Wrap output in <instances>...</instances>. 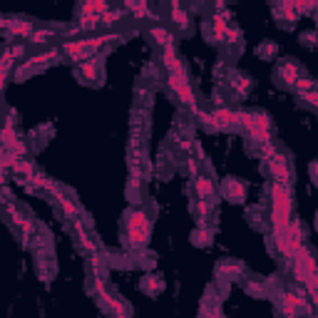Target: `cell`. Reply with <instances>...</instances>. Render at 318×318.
<instances>
[{"instance_id":"obj_25","label":"cell","mask_w":318,"mask_h":318,"mask_svg":"<svg viewBox=\"0 0 318 318\" xmlns=\"http://www.w3.org/2000/svg\"><path fill=\"white\" fill-rule=\"evenodd\" d=\"M60 204H62V209H65L67 211V214H75V206L67 201V199H60Z\"/></svg>"},{"instance_id":"obj_16","label":"cell","mask_w":318,"mask_h":318,"mask_svg":"<svg viewBox=\"0 0 318 318\" xmlns=\"http://www.w3.org/2000/svg\"><path fill=\"white\" fill-rule=\"evenodd\" d=\"M281 75H284V82H286V84H296V80H299V70H296L293 65H286Z\"/></svg>"},{"instance_id":"obj_13","label":"cell","mask_w":318,"mask_h":318,"mask_svg":"<svg viewBox=\"0 0 318 318\" xmlns=\"http://www.w3.org/2000/svg\"><path fill=\"white\" fill-rule=\"evenodd\" d=\"M281 301H284V311L286 313H293L296 306H301V299H299V296H293V293H286Z\"/></svg>"},{"instance_id":"obj_24","label":"cell","mask_w":318,"mask_h":318,"mask_svg":"<svg viewBox=\"0 0 318 318\" xmlns=\"http://www.w3.org/2000/svg\"><path fill=\"white\" fill-rule=\"evenodd\" d=\"M197 214H199L201 219L206 217V201H204V199H199V204H197Z\"/></svg>"},{"instance_id":"obj_2","label":"cell","mask_w":318,"mask_h":318,"mask_svg":"<svg viewBox=\"0 0 318 318\" xmlns=\"http://www.w3.org/2000/svg\"><path fill=\"white\" fill-rule=\"evenodd\" d=\"M239 124L246 127L249 134H251L253 139H259V142H271L266 115H259V112H239Z\"/></svg>"},{"instance_id":"obj_23","label":"cell","mask_w":318,"mask_h":318,"mask_svg":"<svg viewBox=\"0 0 318 318\" xmlns=\"http://www.w3.org/2000/svg\"><path fill=\"white\" fill-rule=\"evenodd\" d=\"M316 3H318V0H296V8L303 10V8H313Z\"/></svg>"},{"instance_id":"obj_5","label":"cell","mask_w":318,"mask_h":318,"mask_svg":"<svg viewBox=\"0 0 318 318\" xmlns=\"http://www.w3.org/2000/svg\"><path fill=\"white\" fill-rule=\"evenodd\" d=\"M90 50V42L87 40H70V42H65L62 45V52H65L67 57H72V60H82V55Z\"/></svg>"},{"instance_id":"obj_3","label":"cell","mask_w":318,"mask_h":318,"mask_svg":"<svg viewBox=\"0 0 318 318\" xmlns=\"http://www.w3.org/2000/svg\"><path fill=\"white\" fill-rule=\"evenodd\" d=\"M127 236H130V244L142 246L147 244V236H150V219H147L144 211H132L127 217Z\"/></svg>"},{"instance_id":"obj_9","label":"cell","mask_w":318,"mask_h":318,"mask_svg":"<svg viewBox=\"0 0 318 318\" xmlns=\"http://www.w3.org/2000/svg\"><path fill=\"white\" fill-rule=\"evenodd\" d=\"M164 67H167L169 72H182V62L177 60L172 45H167V50H164Z\"/></svg>"},{"instance_id":"obj_11","label":"cell","mask_w":318,"mask_h":318,"mask_svg":"<svg viewBox=\"0 0 318 318\" xmlns=\"http://www.w3.org/2000/svg\"><path fill=\"white\" fill-rule=\"evenodd\" d=\"M5 25H10L15 35H28V37H30V35L35 33L30 23H10V20H5Z\"/></svg>"},{"instance_id":"obj_15","label":"cell","mask_w":318,"mask_h":318,"mask_svg":"<svg viewBox=\"0 0 318 318\" xmlns=\"http://www.w3.org/2000/svg\"><path fill=\"white\" fill-rule=\"evenodd\" d=\"M152 37L159 42V45H169V40H172V35H169L164 28H152Z\"/></svg>"},{"instance_id":"obj_19","label":"cell","mask_w":318,"mask_h":318,"mask_svg":"<svg viewBox=\"0 0 318 318\" xmlns=\"http://www.w3.org/2000/svg\"><path fill=\"white\" fill-rule=\"evenodd\" d=\"M194 244H199V246H209V244H211L209 231H194Z\"/></svg>"},{"instance_id":"obj_20","label":"cell","mask_w":318,"mask_h":318,"mask_svg":"<svg viewBox=\"0 0 318 318\" xmlns=\"http://www.w3.org/2000/svg\"><path fill=\"white\" fill-rule=\"evenodd\" d=\"M303 100H306L308 104H313V107H318V92L308 90V92H303Z\"/></svg>"},{"instance_id":"obj_26","label":"cell","mask_w":318,"mask_h":318,"mask_svg":"<svg viewBox=\"0 0 318 318\" xmlns=\"http://www.w3.org/2000/svg\"><path fill=\"white\" fill-rule=\"evenodd\" d=\"M281 3H284V0H281Z\"/></svg>"},{"instance_id":"obj_4","label":"cell","mask_w":318,"mask_h":318,"mask_svg":"<svg viewBox=\"0 0 318 318\" xmlns=\"http://www.w3.org/2000/svg\"><path fill=\"white\" fill-rule=\"evenodd\" d=\"M182 72H172V75H169V87H172V92L184 102V104H192V107H194V92L192 90H189V84H186V80L184 77H179Z\"/></svg>"},{"instance_id":"obj_6","label":"cell","mask_w":318,"mask_h":318,"mask_svg":"<svg viewBox=\"0 0 318 318\" xmlns=\"http://www.w3.org/2000/svg\"><path fill=\"white\" fill-rule=\"evenodd\" d=\"M271 174L276 177V182H281V184H284V182H288V164H286V159H284V157H279V154H276V157L271 159Z\"/></svg>"},{"instance_id":"obj_1","label":"cell","mask_w":318,"mask_h":318,"mask_svg":"<svg viewBox=\"0 0 318 318\" xmlns=\"http://www.w3.org/2000/svg\"><path fill=\"white\" fill-rule=\"evenodd\" d=\"M271 199H273V209H271L273 226L276 229L288 226V221H291V194H288V189L276 182L271 186Z\"/></svg>"},{"instance_id":"obj_8","label":"cell","mask_w":318,"mask_h":318,"mask_svg":"<svg viewBox=\"0 0 318 318\" xmlns=\"http://www.w3.org/2000/svg\"><path fill=\"white\" fill-rule=\"evenodd\" d=\"M107 10V0H84L82 3V15H104Z\"/></svg>"},{"instance_id":"obj_21","label":"cell","mask_w":318,"mask_h":318,"mask_svg":"<svg viewBox=\"0 0 318 318\" xmlns=\"http://www.w3.org/2000/svg\"><path fill=\"white\" fill-rule=\"evenodd\" d=\"M117 20H119V15H117V13H107V15H102V23H104V25H112V23H117Z\"/></svg>"},{"instance_id":"obj_10","label":"cell","mask_w":318,"mask_h":318,"mask_svg":"<svg viewBox=\"0 0 318 318\" xmlns=\"http://www.w3.org/2000/svg\"><path fill=\"white\" fill-rule=\"evenodd\" d=\"M197 194H199V199H204V197H211L214 194V184H211L206 177H197Z\"/></svg>"},{"instance_id":"obj_7","label":"cell","mask_w":318,"mask_h":318,"mask_svg":"<svg viewBox=\"0 0 318 318\" xmlns=\"http://www.w3.org/2000/svg\"><path fill=\"white\" fill-rule=\"evenodd\" d=\"M214 115V119L219 122V127L224 130V127H234V124H239V112H231V110H214L211 112Z\"/></svg>"},{"instance_id":"obj_12","label":"cell","mask_w":318,"mask_h":318,"mask_svg":"<svg viewBox=\"0 0 318 318\" xmlns=\"http://www.w3.org/2000/svg\"><path fill=\"white\" fill-rule=\"evenodd\" d=\"M80 70H82V75L87 80H95L97 77V60H84Z\"/></svg>"},{"instance_id":"obj_14","label":"cell","mask_w":318,"mask_h":318,"mask_svg":"<svg viewBox=\"0 0 318 318\" xmlns=\"http://www.w3.org/2000/svg\"><path fill=\"white\" fill-rule=\"evenodd\" d=\"M172 23H174V25H179V28H186V25H189V17H186V13H184V10L172 8Z\"/></svg>"},{"instance_id":"obj_18","label":"cell","mask_w":318,"mask_h":318,"mask_svg":"<svg viewBox=\"0 0 318 318\" xmlns=\"http://www.w3.org/2000/svg\"><path fill=\"white\" fill-rule=\"evenodd\" d=\"M50 35H52V33H48V30H35V33L30 35V42H37V45H40V42H48Z\"/></svg>"},{"instance_id":"obj_22","label":"cell","mask_w":318,"mask_h":318,"mask_svg":"<svg viewBox=\"0 0 318 318\" xmlns=\"http://www.w3.org/2000/svg\"><path fill=\"white\" fill-rule=\"evenodd\" d=\"M311 80H296V90H303V92H308L311 90Z\"/></svg>"},{"instance_id":"obj_17","label":"cell","mask_w":318,"mask_h":318,"mask_svg":"<svg viewBox=\"0 0 318 318\" xmlns=\"http://www.w3.org/2000/svg\"><path fill=\"white\" fill-rule=\"evenodd\" d=\"M211 30H214V35L221 40V37H224V33H226V20L217 15V17H214V25H211Z\"/></svg>"}]
</instances>
